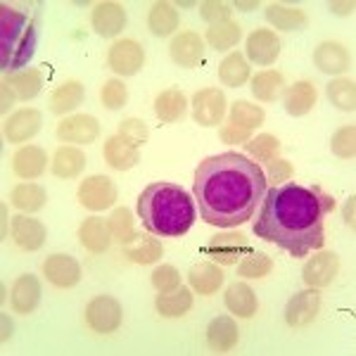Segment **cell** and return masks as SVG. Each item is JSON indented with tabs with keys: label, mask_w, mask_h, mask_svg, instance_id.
Instances as JSON below:
<instances>
[{
	"label": "cell",
	"mask_w": 356,
	"mask_h": 356,
	"mask_svg": "<svg viewBox=\"0 0 356 356\" xmlns=\"http://www.w3.org/2000/svg\"><path fill=\"white\" fill-rule=\"evenodd\" d=\"M266 188L264 169L254 159L240 152H223L202 159L195 171L193 193L204 223L233 228L254 216Z\"/></svg>",
	"instance_id": "obj_1"
},
{
	"label": "cell",
	"mask_w": 356,
	"mask_h": 356,
	"mask_svg": "<svg viewBox=\"0 0 356 356\" xmlns=\"http://www.w3.org/2000/svg\"><path fill=\"white\" fill-rule=\"evenodd\" d=\"M335 209V197L321 188H304L297 183L266 188L254 235L290 252L292 257H307L325 243V216Z\"/></svg>",
	"instance_id": "obj_2"
},
{
	"label": "cell",
	"mask_w": 356,
	"mask_h": 356,
	"mask_svg": "<svg viewBox=\"0 0 356 356\" xmlns=\"http://www.w3.org/2000/svg\"><path fill=\"white\" fill-rule=\"evenodd\" d=\"M138 216L147 233L181 238L195 223V200L174 183H150L138 197Z\"/></svg>",
	"instance_id": "obj_3"
},
{
	"label": "cell",
	"mask_w": 356,
	"mask_h": 356,
	"mask_svg": "<svg viewBox=\"0 0 356 356\" xmlns=\"http://www.w3.org/2000/svg\"><path fill=\"white\" fill-rule=\"evenodd\" d=\"M36 22L8 5H0V69L5 74L24 69L36 53Z\"/></svg>",
	"instance_id": "obj_4"
},
{
	"label": "cell",
	"mask_w": 356,
	"mask_h": 356,
	"mask_svg": "<svg viewBox=\"0 0 356 356\" xmlns=\"http://www.w3.org/2000/svg\"><path fill=\"white\" fill-rule=\"evenodd\" d=\"M250 252L254 250H252V243L243 233L211 235L202 247V254L209 257L214 264H221V266H233L235 261H240V257H247Z\"/></svg>",
	"instance_id": "obj_5"
},
{
	"label": "cell",
	"mask_w": 356,
	"mask_h": 356,
	"mask_svg": "<svg viewBox=\"0 0 356 356\" xmlns=\"http://www.w3.org/2000/svg\"><path fill=\"white\" fill-rule=\"evenodd\" d=\"M122 318H124L122 302L112 295H97L86 307V323H88L90 330L100 332V335L117 330L122 325Z\"/></svg>",
	"instance_id": "obj_6"
},
{
	"label": "cell",
	"mask_w": 356,
	"mask_h": 356,
	"mask_svg": "<svg viewBox=\"0 0 356 356\" xmlns=\"http://www.w3.org/2000/svg\"><path fill=\"white\" fill-rule=\"evenodd\" d=\"M107 65L119 76H136L145 65V50L134 38H122L114 41L110 53H107Z\"/></svg>",
	"instance_id": "obj_7"
},
{
	"label": "cell",
	"mask_w": 356,
	"mask_h": 356,
	"mask_svg": "<svg viewBox=\"0 0 356 356\" xmlns=\"http://www.w3.org/2000/svg\"><path fill=\"white\" fill-rule=\"evenodd\" d=\"M76 195L88 211H105L117 202V186L107 176H88L81 181Z\"/></svg>",
	"instance_id": "obj_8"
},
{
	"label": "cell",
	"mask_w": 356,
	"mask_h": 356,
	"mask_svg": "<svg viewBox=\"0 0 356 356\" xmlns=\"http://www.w3.org/2000/svg\"><path fill=\"white\" fill-rule=\"evenodd\" d=\"M226 95L219 88H202L193 97V119L200 126H219L226 117Z\"/></svg>",
	"instance_id": "obj_9"
},
{
	"label": "cell",
	"mask_w": 356,
	"mask_h": 356,
	"mask_svg": "<svg viewBox=\"0 0 356 356\" xmlns=\"http://www.w3.org/2000/svg\"><path fill=\"white\" fill-rule=\"evenodd\" d=\"M321 312V295L316 288H307L297 295L290 297L288 307H285V323L290 328H307L318 318Z\"/></svg>",
	"instance_id": "obj_10"
},
{
	"label": "cell",
	"mask_w": 356,
	"mask_h": 356,
	"mask_svg": "<svg viewBox=\"0 0 356 356\" xmlns=\"http://www.w3.org/2000/svg\"><path fill=\"white\" fill-rule=\"evenodd\" d=\"M100 136V124L93 114H72L57 124V138L72 145H90Z\"/></svg>",
	"instance_id": "obj_11"
},
{
	"label": "cell",
	"mask_w": 356,
	"mask_h": 356,
	"mask_svg": "<svg viewBox=\"0 0 356 356\" xmlns=\"http://www.w3.org/2000/svg\"><path fill=\"white\" fill-rule=\"evenodd\" d=\"M337 273H340V257L335 252H321V254H314L312 259L304 264L302 280L307 283V288L318 290L328 288Z\"/></svg>",
	"instance_id": "obj_12"
},
{
	"label": "cell",
	"mask_w": 356,
	"mask_h": 356,
	"mask_svg": "<svg viewBox=\"0 0 356 356\" xmlns=\"http://www.w3.org/2000/svg\"><path fill=\"white\" fill-rule=\"evenodd\" d=\"M43 273L50 285L60 290H69L81 280V264L69 254H50L43 261Z\"/></svg>",
	"instance_id": "obj_13"
},
{
	"label": "cell",
	"mask_w": 356,
	"mask_h": 356,
	"mask_svg": "<svg viewBox=\"0 0 356 356\" xmlns=\"http://www.w3.org/2000/svg\"><path fill=\"white\" fill-rule=\"evenodd\" d=\"M90 24H93L95 33L102 38H114L126 29V10L122 3H114V0H105V3H97L90 15Z\"/></svg>",
	"instance_id": "obj_14"
},
{
	"label": "cell",
	"mask_w": 356,
	"mask_h": 356,
	"mask_svg": "<svg viewBox=\"0 0 356 356\" xmlns=\"http://www.w3.org/2000/svg\"><path fill=\"white\" fill-rule=\"evenodd\" d=\"M10 235H13L15 245L24 252H38L45 245V238H48V231L38 219L33 216H13V223H10Z\"/></svg>",
	"instance_id": "obj_15"
},
{
	"label": "cell",
	"mask_w": 356,
	"mask_h": 356,
	"mask_svg": "<svg viewBox=\"0 0 356 356\" xmlns=\"http://www.w3.org/2000/svg\"><path fill=\"white\" fill-rule=\"evenodd\" d=\"M169 53H171V60H174L178 67L193 69L202 62L204 43H202V38H200V33L178 31V36H174V41L169 43Z\"/></svg>",
	"instance_id": "obj_16"
},
{
	"label": "cell",
	"mask_w": 356,
	"mask_h": 356,
	"mask_svg": "<svg viewBox=\"0 0 356 356\" xmlns=\"http://www.w3.org/2000/svg\"><path fill=\"white\" fill-rule=\"evenodd\" d=\"M41 280L33 273H24L13 283L10 290V307L17 314H31L36 312L38 302H41Z\"/></svg>",
	"instance_id": "obj_17"
},
{
	"label": "cell",
	"mask_w": 356,
	"mask_h": 356,
	"mask_svg": "<svg viewBox=\"0 0 356 356\" xmlns=\"http://www.w3.org/2000/svg\"><path fill=\"white\" fill-rule=\"evenodd\" d=\"M280 55V38L271 29H257L247 38V60L254 65H273Z\"/></svg>",
	"instance_id": "obj_18"
},
{
	"label": "cell",
	"mask_w": 356,
	"mask_h": 356,
	"mask_svg": "<svg viewBox=\"0 0 356 356\" xmlns=\"http://www.w3.org/2000/svg\"><path fill=\"white\" fill-rule=\"evenodd\" d=\"M38 129H41V112L33 107H24V110H17L8 117L5 138L10 143H26L38 134Z\"/></svg>",
	"instance_id": "obj_19"
},
{
	"label": "cell",
	"mask_w": 356,
	"mask_h": 356,
	"mask_svg": "<svg viewBox=\"0 0 356 356\" xmlns=\"http://www.w3.org/2000/svg\"><path fill=\"white\" fill-rule=\"evenodd\" d=\"M316 100H318V90L314 81H297L285 90L283 107L290 117H304L316 107Z\"/></svg>",
	"instance_id": "obj_20"
},
{
	"label": "cell",
	"mask_w": 356,
	"mask_h": 356,
	"mask_svg": "<svg viewBox=\"0 0 356 356\" xmlns=\"http://www.w3.org/2000/svg\"><path fill=\"white\" fill-rule=\"evenodd\" d=\"M79 240L90 254H102V252L110 250L112 245V233L110 226L100 219V216H88L79 226Z\"/></svg>",
	"instance_id": "obj_21"
},
{
	"label": "cell",
	"mask_w": 356,
	"mask_h": 356,
	"mask_svg": "<svg viewBox=\"0 0 356 356\" xmlns=\"http://www.w3.org/2000/svg\"><path fill=\"white\" fill-rule=\"evenodd\" d=\"M48 166V154L38 145H22L13 154V171L19 178H38Z\"/></svg>",
	"instance_id": "obj_22"
},
{
	"label": "cell",
	"mask_w": 356,
	"mask_h": 356,
	"mask_svg": "<svg viewBox=\"0 0 356 356\" xmlns=\"http://www.w3.org/2000/svg\"><path fill=\"white\" fill-rule=\"evenodd\" d=\"M238 340H240V332L231 316H216L209 323V328H207V344L219 354L231 352L235 344H238Z\"/></svg>",
	"instance_id": "obj_23"
},
{
	"label": "cell",
	"mask_w": 356,
	"mask_h": 356,
	"mask_svg": "<svg viewBox=\"0 0 356 356\" xmlns=\"http://www.w3.org/2000/svg\"><path fill=\"white\" fill-rule=\"evenodd\" d=\"M314 65L323 74H342L349 69V53L342 43L325 41L314 50Z\"/></svg>",
	"instance_id": "obj_24"
},
{
	"label": "cell",
	"mask_w": 356,
	"mask_h": 356,
	"mask_svg": "<svg viewBox=\"0 0 356 356\" xmlns=\"http://www.w3.org/2000/svg\"><path fill=\"white\" fill-rule=\"evenodd\" d=\"M105 162L117 171H129L140 162V152L122 136H112L105 140Z\"/></svg>",
	"instance_id": "obj_25"
},
{
	"label": "cell",
	"mask_w": 356,
	"mask_h": 356,
	"mask_svg": "<svg viewBox=\"0 0 356 356\" xmlns=\"http://www.w3.org/2000/svg\"><path fill=\"white\" fill-rule=\"evenodd\" d=\"M10 202L19 211H24V214H36V211H41L45 202H48V193H45V188L38 186V183L24 181V183H17L13 188Z\"/></svg>",
	"instance_id": "obj_26"
},
{
	"label": "cell",
	"mask_w": 356,
	"mask_h": 356,
	"mask_svg": "<svg viewBox=\"0 0 356 356\" xmlns=\"http://www.w3.org/2000/svg\"><path fill=\"white\" fill-rule=\"evenodd\" d=\"M188 283L197 295H214L223 285V271L214 261H200L188 273Z\"/></svg>",
	"instance_id": "obj_27"
},
{
	"label": "cell",
	"mask_w": 356,
	"mask_h": 356,
	"mask_svg": "<svg viewBox=\"0 0 356 356\" xmlns=\"http://www.w3.org/2000/svg\"><path fill=\"white\" fill-rule=\"evenodd\" d=\"M154 307H157L159 316H164V318H181V316H186L193 309V290L178 285L174 290L159 292Z\"/></svg>",
	"instance_id": "obj_28"
},
{
	"label": "cell",
	"mask_w": 356,
	"mask_h": 356,
	"mask_svg": "<svg viewBox=\"0 0 356 356\" xmlns=\"http://www.w3.org/2000/svg\"><path fill=\"white\" fill-rule=\"evenodd\" d=\"M5 83L13 88V93L17 95V100H31L41 93L43 88V74L33 67L19 69V72H10L3 79Z\"/></svg>",
	"instance_id": "obj_29"
},
{
	"label": "cell",
	"mask_w": 356,
	"mask_h": 356,
	"mask_svg": "<svg viewBox=\"0 0 356 356\" xmlns=\"http://www.w3.org/2000/svg\"><path fill=\"white\" fill-rule=\"evenodd\" d=\"M186 110H188V97L178 88H166L154 97V114L164 124H174L178 119H183Z\"/></svg>",
	"instance_id": "obj_30"
},
{
	"label": "cell",
	"mask_w": 356,
	"mask_h": 356,
	"mask_svg": "<svg viewBox=\"0 0 356 356\" xmlns=\"http://www.w3.org/2000/svg\"><path fill=\"white\" fill-rule=\"evenodd\" d=\"M223 302H226L228 312H233L238 318H252V316L257 314V309H259L254 290L247 283H233L231 288L226 290Z\"/></svg>",
	"instance_id": "obj_31"
},
{
	"label": "cell",
	"mask_w": 356,
	"mask_h": 356,
	"mask_svg": "<svg viewBox=\"0 0 356 356\" xmlns=\"http://www.w3.org/2000/svg\"><path fill=\"white\" fill-rule=\"evenodd\" d=\"M83 83L79 81H67L62 86H57L50 95V112L57 114V117H65V114L74 112L79 105L83 102Z\"/></svg>",
	"instance_id": "obj_32"
},
{
	"label": "cell",
	"mask_w": 356,
	"mask_h": 356,
	"mask_svg": "<svg viewBox=\"0 0 356 356\" xmlns=\"http://www.w3.org/2000/svg\"><path fill=\"white\" fill-rule=\"evenodd\" d=\"M178 10L174 3H166V0H159L150 8V15H147V26L154 36L164 38L171 36V33L178 29Z\"/></svg>",
	"instance_id": "obj_33"
},
{
	"label": "cell",
	"mask_w": 356,
	"mask_h": 356,
	"mask_svg": "<svg viewBox=\"0 0 356 356\" xmlns=\"http://www.w3.org/2000/svg\"><path fill=\"white\" fill-rule=\"evenodd\" d=\"M266 19L268 24H273L280 31H300L307 26L309 17L300 8H288L283 3H271L266 8Z\"/></svg>",
	"instance_id": "obj_34"
},
{
	"label": "cell",
	"mask_w": 356,
	"mask_h": 356,
	"mask_svg": "<svg viewBox=\"0 0 356 356\" xmlns=\"http://www.w3.org/2000/svg\"><path fill=\"white\" fill-rule=\"evenodd\" d=\"M86 169V154L79 147L62 145L53 154V174L57 178H76Z\"/></svg>",
	"instance_id": "obj_35"
},
{
	"label": "cell",
	"mask_w": 356,
	"mask_h": 356,
	"mask_svg": "<svg viewBox=\"0 0 356 356\" xmlns=\"http://www.w3.org/2000/svg\"><path fill=\"white\" fill-rule=\"evenodd\" d=\"M126 257H129L134 264H140V266H150V264H157L164 254V247L159 245L157 238L152 235H138L131 245L124 247Z\"/></svg>",
	"instance_id": "obj_36"
},
{
	"label": "cell",
	"mask_w": 356,
	"mask_h": 356,
	"mask_svg": "<svg viewBox=\"0 0 356 356\" xmlns=\"http://www.w3.org/2000/svg\"><path fill=\"white\" fill-rule=\"evenodd\" d=\"M250 83H252V93L261 102H273L285 90V76L278 69H264Z\"/></svg>",
	"instance_id": "obj_37"
},
{
	"label": "cell",
	"mask_w": 356,
	"mask_h": 356,
	"mask_svg": "<svg viewBox=\"0 0 356 356\" xmlns=\"http://www.w3.org/2000/svg\"><path fill=\"white\" fill-rule=\"evenodd\" d=\"M250 62H247V57L243 53H231L226 57V60L219 65V79L221 83L231 86V88H240V86H245L250 81Z\"/></svg>",
	"instance_id": "obj_38"
},
{
	"label": "cell",
	"mask_w": 356,
	"mask_h": 356,
	"mask_svg": "<svg viewBox=\"0 0 356 356\" xmlns=\"http://www.w3.org/2000/svg\"><path fill=\"white\" fill-rule=\"evenodd\" d=\"M266 119V114L259 105H252V102H245V100H235L231 105V112H228V124L238 126L243 131H254L259 129Z\"/></svg>",
	"instance_id": "obj_39"
},
{
	"label": "cell",
	"mask_w": 356,
	"mask_h": 356,
	"mask_svg": "<svg viewBox=\"0 0 356 356\" xmlns=\"http://www.w3.org/2000/svg\"><path fill=\"white\" fill-rule=\"evenodd\" d=\"M107 226H110L112 238L117 240V243L122 245V247L131 245L138 238L136 221H134V214H131L129 207H117V209L112 211V216H110V221H107Z\"/></svg>",
	"instance_id": "obj_40"
},
{
	"label": "cell",
	"mask_w": 356,
	"mask_h": 356,
	"mask_svg": "<svg viewBox=\"0 0 356 356\" xmlns=\"http://www.w3.org/2000/svg\"><path fill=\"white\" fill-rule=\"evenodd\" d=\"M240 38H243V29L235 22H223V24L209 26V31H207V43L214 50H219V53L235 48L240 43Z\"/></svg>",
	"instance_id": "obj_41"
},
{
	"label": "cell",
	"mask_w": 356,
	"mask_h": 356,
	"mask_svg": "<svg viewBox=\"0 0 356 356\" xmlns=\"http://www.w3.org/2000/svg\"><path fill=\"white\" fill-rule=\"evenodd\" d=\"M328 100L337 110L354 112L356 110V83L354 79H335L328 83Z\"/></svg>",
	"instance_id": "obj_42"
},
{
	"label": "cell",
	"mask_w": 356,
	"mask_h": 356,
	"mask_svg": "<svg viewBox=\"0 0 356 356\" xmlns=\"http://www.w3.org/2000/svg\"><path fill=\"white\" fill-rule=\"evenodd\" d=\"M245 152L254 159H261V162H271V159L280 157V140L271 134L254 136L245 143Z\"/></svg>",
	"instance_id": "obj_43"
},
{
	"label": "cell",
	"mask_w": 356,
	"mask_h": 356,
	"mask_svg": "<svg viewBox=\"0 0 356 356\" xmlns=\"http://www.w3.org/2000/svg\"><path fill=\"white\" fill-rule=\"evenodd\" d=\"M273 271V259L264 252H250L243 261L238 264L240 278H264Z\"/></svg>",
	"instance_id": "obj_44"
},
{
	"label": "cell",
	"mask_w": 356,
	"mask_h": 356,
	"mask_svg": "<svg viewBox=\"0 0 356 356\" xmlns=\"http://www.w3.org/2000/svg\"><path fill=\"white\" fill-rule=\"evenodd\" d=\"M332 152L337 154L340 159H354L356 157V129L352 124L342 126L340 131H335L330 140Z\"/></svg>",
	"instance_id": "obj_45"
},
{
	"label": "cell",
	"mask_w": 356,
	"mask_h": 356,
	"mask_svg": "<svg viewBox=\"0 0 356 356\" xmlns=\"http://www.w3.org/2000/svg\"><path fill=\"white\" fill-rule=\"evenodd\" d=\"M100 100L102 107H107V110H122L126 102H129V88L119 79H110V81L102 86Z\"/></svg>",
	"instance_id": "obj_46"
},
{
	"label": "cell",
	"mask_w": 356,
	"mask_h": 356,
	"mask_svg": "<svg viewBox=\"0 0 356 356\" xmlns=\"http://www.w3.org/2000/svg\"><path fill=\"white\" fill-rule=\"evenodd\" d=\"M124 140H129L131 145H143V143H147V138H150V129L145 126V122H140V119H124L122 124H119V134Z\"/></svg>",
	"instance_id": "obj_47"
},
{
	"label": "cell",
	"mask_w": 356,
	"mask_h": 356,
	"mask_svg": "<svg viewBox=\"0 0 356 356\" xmlns=\"http://www.w3.org/2000/svg\"><path fill=\"white\" fill-rule=\"evenodd\" d=\"M154 290L159 292H166V290H174L181 285V273H178V268H174L171 264H162V266H157L150 275Z\"/></svg>",
	"instance_id": "obj_48"
},
{
	"label": "cell",
	"mask_w": 356,
	"mask_h": 356,
	"mask_svg": "<svg viewBox=\"0 0 356 356\" xmlns=\"http://www.w3.org/2000/svg\"><path fill=\"white\" fill-rule=\"evenodd\" d=\"M200 15H202V19L211 26L223 24V22H231V5L216 3V0H204V3L200 5Z\"/></svg>",
	"instance_id": "obj_49"
},
{
	"label": "cell",
	"mask_w": 356,
	"mask_h": 356,
	"mask_svg": "<svg viewBox=\"0 0 356 356\" xmlns=\"http://www.w3.org/2000/svg\"><path fill=\"white\" fill-rule=\"evenodd\" d=\"M264 176H266V183H271V186H283V183L292 176V164L280 157L271 159L266 166V171H264Z\"/></svg>",
	"instance_id": "obj_50"
},
{
	"label": "cell",
	"mask_w": 356,
	"mask_h": 356,
	"mask_svg": "<svg viewBox=\"0 0 356 356\" xmlns=\"http://www.w3.org/2000/svg\"><path fill=\"white\" fill-rule=\"evenodd\" d=\"M219 136H221L223 143H228V145H238V143L250 140V131H243V129H238V126H233V124H223Z\"/></svg>",
	"instance_id": "obj_51"
},
{
	"label": "cell",
	"mask_w": 356,
	"mask_h": 356,
	"mask_svg": "<svg viewBox=\"0 0 356 356\" xmlns=\"http://www.w3.org/2000/svg\"><path fill=\"white\" fill-rule=\"evenodd\" d=\"M0 90H3V105H0V112H3V114H8L10 107L15 105L17 95L13 93V88H10V86L5 83V81H3V86H0Z\"/></svg>",
	"instance_id": "obj_52"
},
{
	"label": "cell",
	"mask_w": 356,
	"mask_h": 356,
	"mask_svg": "<svg viewBox=\"0 0 356 356\" xmlns=\"http://www.w3.org/2000/svg\"><path fill=\"white\" fill-rule=\"evenodd\" d=\"M330 13L335 15H352L354 13V3L349 0V3H330Z\"/></svg>",
	"instance_id": "obj_53"
},
{
	"label": "cell",
	"mask_w": 356,
	"mask_h": 356,
	"mask_svg": "<svg viewBox=\"0 0 356 356\" xmlns=\"http://www.w3.org/2000/svg\"><path fill=\"white\" fill-rule=\"evenodd\" d=\"M354 204H356V197L352 195V197H349V202H347V207H344V221L349 223V228H352V231H354V226H356V223H354Z\"/></svg>",
	"instance_id": "obj_54"
},
{
	"label": "cell",
	"mask_w": 356,
	"mask_h": 356,
	"mask_svg": "<svg viewBox=\"0 0 356 356\" xmlns=\"http://www.w3.org/2000/svg\"><path fill=\"white\" fill-rule=\"evenodd\" d=\"M10 337H13V321H10L8 316L3 314V335H0V340L8 342Z\"/></svg>",
	"instance_id": "obj_55"
},
{
	"label": "cell",
	"mask_w": 356,
	"mask_h": 356,
	"mask_svg": "<svg viewBox=\"0 0 356 356\" xmlns=\"http://www.w3.org/2000/svg\"><path fill=\"white\" fill-rule=\"evenodd\" d=\"M235 8L238 10H243V13H250V10H254V8H259V3H240V0H235Z\"/></svg>",
	"instance_id": "obj_56"
},
{
	"label": "cell",
	"mask_w": 356,
	"mask_h": 356,
	"mask_svg": "<svg viewBox=\"0 0 356 356\" xmlns=\"http://www.w3.org/2000/svg\"><path fill=\"white\" fill-rule=\"evenodd\" d=\"M0 209H3V238L5 235H8V207H0Z\"/></svg>",
	"instance_id": "obj_57"
}]
</instances>
